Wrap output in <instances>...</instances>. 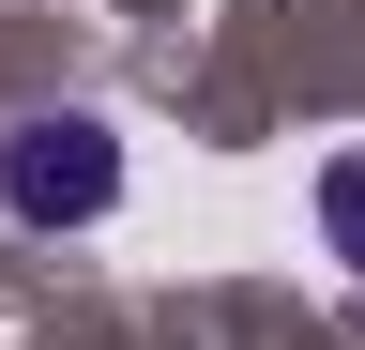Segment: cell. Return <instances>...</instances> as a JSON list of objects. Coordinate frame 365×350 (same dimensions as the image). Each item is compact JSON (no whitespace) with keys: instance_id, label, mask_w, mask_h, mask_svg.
Instances as JSON below:
<instances>
[{"instance_id":"cell-1","label":"cell","mask_w":365,"mask_h":350,"mask_svg":"<svg viewBox=\"0 0 365 350\" xmlns=\"http://www.w3.org/2000/svg\"><path fill=\"white\" fill-rule=\"evenodd\" d=\"M107 198H122V138L91 107H31L16 138H0V213H16V229H91Z\"/></svg>"},{"instance_id":"cell-2","label":"cell","mask_w":365,"mask_h":350,"mask_svg":"<svg viewBox=\"0 0 365 350\" xmlns=\"http://www.w3.org/2000/svg\"><path fill=\"white\" fill-rule=\"evenodd\" d=\"M319 244L365 274V153H335V168H319Z\"/></svg>"}]
</instances>
